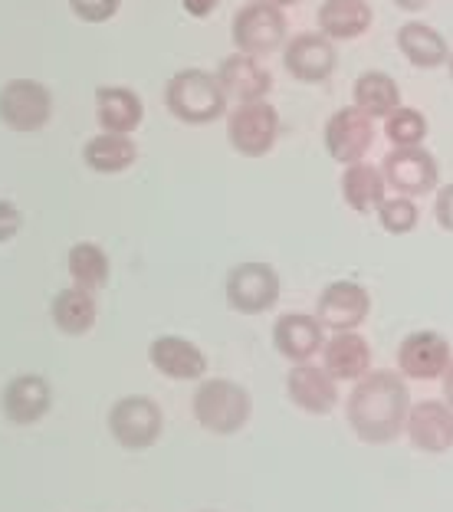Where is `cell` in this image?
<instances>
[{"instance_id": "d590c367", "label": "cell", "mask_w": 453, "mask_h": 512, "mask_svg": "<svg viewBox=\"0 0 453 512\" xmlns=\"http://www.w3.org/2000/svg\"><path fill=\"white\" fill-rule=\"evenodd\" d=\"M444 401L453 407V365L447 368V375H444Z\"/></svg>"}, {"instance_id": "484cf974", "label": "cell", "mask_w": 453, "mask_h": 512, "mask_svg": "<svg viewBox=\"0 0 453 512\" xmlns=\"http://www.w3.org/2000/svg\"><path fill=\"white\" fill-rule=\"evenodd\" d=\"M96 293L92 289H83V286H66L60 293L53 296L50 302V319L53 325L60 329L63 335H86L92 325H96Z\"/></svg>"}, {"instance_id": "d4e9b609", "label": "cell", "mask_w": 453, "mask_h": 512, "mask_svg": "<svg viewBox=\"0 0 453 512\" xmlns=\"http://www.w3.org/2000/svg\"><path fill=\"white\" fill-rule=\"evenodd\" d=\"M352 106H358L365 115H371L375 122L378 119L385 122L394 109L404 106L398 79H394L391 73H385V69H365L352 86Z\"/></svg>"}, {"instance_id": "5b68a950", "label": "cell", "mask_w": 453, "mask_h": 512, "mask_svg": "<svg viewBox=\"0 0 453 512\" xmlns=\"http://www.w3.org/2000/svg\"><path fill=\"white\" fill-rule=\"evenodd\" d=\"M227 142L243 158L270 155L280 142V112L270 99L240 102L227 119Z\"/></svg>"}, {"instance_id": "cb8c5ba5", "label": "cell", "mask_w": 453, "mask_h": 512, "mask_svg": "<svg viewBox=\"0 0 453 512\" xmlns=\"http://www.w3.org/2000/svg\"><path fill=\"white\" fill-rule=\"evenodd\" d=\"M96 115L102 132L132 135L145 119V106L142 96L129 86H102L96 92Z\"/></svg>"}, {"instance_id": "74e56055", "label": "cell", "mask_w": 453, "mask_h": 512, "mask_svg": "<svg viewBox=\"0 0 453 512\" xmlns=\"http://www.w3.org/2000/svg\"><path fill=\"white\" fill-rule=\"evenodd\" d=\"M447 73H450V79H453V53H450V63H447Z\"/></svg>"}, {"instance_id": "6da1fadb", "label": "cell", "mask_w": 453, "mask_h": 512, "mask_svg": "<svg viewBox=\"0 0 453 512\" xmlns=\"http://www.w3.org/2000/svg\"><path fill=\"white\" fill-rule=\"evenodd\" d=\"M411 391L401 381L398 371H368L348 394L345 417L352 424L355 437L365 444H391L408 427Z\"/></svg>"}, {"instance_id": "44dd1931", "label": "cell", "mask_w": 453, "mask_h": 512, "mask_svg": "<svg viewBox=\"0 0 453 512\" xmlns=\"http://www.w3.org/2000/svg\"><path fill=\"white\" fill-rule=\"evenodd\" d=\"M339 191H342V201L352 207L355 214H378V207L388 201V181H385V171L375 168L371 161H355V165H345L342 168V178H339Z\"/></svg>"}, {"instance_id": "d6986e66", "label": "cell", "mask_w": 453, "mask_h": 512, "mask_svg": "<svg viewBox=\"0 0 453 512\" xmlns=\"http://www.w3.org/2000/svg\"><path fill=\"white\" fill-rule=\"evenodd\" d=\"M322 329L325 325L316 316H306V312H286V316H280L273 325V345H276V352L289 358L293 365L312 362V358L325 348Z\"/></svg>"}, {"instance_id": "ffe728a7", "label": "cell", "mask_w": 453, "mask_h": 512, "mask_svg": "<svg viewBox=\"0 0 453 512\" xmlns=\"http://www.w3.org/2000/svg\"><path fill=\"white\" fill-rule=\"evenodd\" d=\"M394 43L404 53L414 69H440L450 63V43L440 30H434L431 23L424 20H408L401 23L398 33H394Z\"/></svg>"}, {"instance_id": "52a82bcc", "label": "cell", "mask_w": 453, "mask_h": 512, "mask_svg": "<svg viewBox=\"0 0 453 512\" xmlns=\"http://www.w3.org/2000/svg\"><path fill=\"white\" fill-rule=\"evenodd\" d=\"M322 145L329 151V158L339 161L342 168L355 165V161H365L371 145H375V119L365 115L358 106L335 109L322 128Z\"/></svg>"}, {"instance_id": "83f0119b", "label": "cell", "mask_w": 453, "mask_h": 512, "mask_svg": "<svg viewBox=\"0 0 453 512\" xmlns=\"http://www.w3.org/2000/svg\"><path fill=\"white\" fill-rule=\"evenodd\" d=\"M66 270L69 276H73V283L76 286H83V289H102L109 283V273H112V260H109V253L99 247V243H76L73 250H69L66 256Z\"/></svg>"}, {"instance_id": "9c48e42d", "label": "cell", "mask_w": 453, "mask_h": 512, "mask_svg": "<svg viewBox=\"0 0 453 512\" xmlns=\"http://www.w3.org/2000/svg\"><path fill=\"white\" fill-rule=\"evenodd\" d=\"M335 66H339V53L335 43L325 33H296L283 46V69L302 86H322L329 83Z\"/></svg>"}, {"instance_id": "836d02e7", "label": "cell", "mask_w": 453, "mask_h": 512, "mask_svg": "<svg viewBox=\"0 0 453 512\" xmlns=\"http://www.w3.org/2000/svg\"><path fill=\"white\" fill-rule=\"evenodd\" d=\"M220 7V0H181V10L194 20H207Z\"/></svg>"}, {"instance_id": "8d00e7d4", "label": "cell", "mask_w": 453, "mask_h": 512, "mask_svg": "<svg viewBox=\"0 0 453 512\" xmlns=\"http://www.w3.org/2000/svg\"><path fill=\"white\" fill-rule=\"evenodd\" d=\"M276 7H293V4H299V0H273Z\"/></svg>"}, {"instance_id": "4fadbf2b", "label": "cell", "mask_w": 453, "mask_h": 512, "mask_svg": "<svg viewBox=\"0 0 453 512\" xmlns=\"http://www.w3.org/2000/svg\"><path fill=\"white\" fill-rule=\"evenodd\" d=\"M450 365H453V352L447 335H440L434 329H417L411 335H404L398 345V368L411 381L444 378Z\"/></svg>"}, {"instance_id": "e575fe53", "label": "cell", "mask_w": 453, "mask_h": 512, "mask_svg": "<svg viewBox=\"0 0 453 512\" xmlns=\"http://www.w3.org/2000/svg\"><path fill=\"white\" fill-rule=\"evenodd\" d=\"M394 7L404 10V14H421V10H427L434 4V0H391Z\"/></svg>"}, {"instance_id": "ba28073f", "label": "cell", "mask_w": 453, "mask_h": 512, "mask_svg": "<svg viewBox=\"0 0 453 512\" xmlns=\"http://www.w3.org/2000/svg\"><path fill=\"white\" fill-rule=\"evenodd\" d=\"M227 302L230 309L243 312V316H260V312H270L276 302H280V273L273 270L270 263H240L227 273Z\"/></svg>"}, {"instance_id": "e0dca14e", "label": "cell", "mask_w": 453, "mask_h": 512, "mask_svg": "<svg viewBox=\"0 0 453 512\" xmlns=\"http://www.w3.org/2000/svg\"><path fill=\"white\" fill-rule=\"evenodd\" d=\"M404 430L421 453H447L453 447V407L447 401H417Z\"/></svg>"}, {"instance_id": "f546056e", "label": "cell", "mask_w": 453, "mask_h": 512, "mask_svg": "<svg viewBox=\"0 0 453 512\" xmlns=\"http://www.w3.org/2000/svg\"><path fill=\"white\" fill-rule=\"evenodd\" d=\"M378 224H381V230H385V234H391V237L414 234L417 224H421V207L414 204V197L391 194L388 201L378 207Z\"/></svg>"}, {"instance_id": "5bb4252c", "label": "cell", "mask_w": 453, "mask_h": 512, "mask_svg": "<svg viewBox=\"0 0 453 512\" xmlns=\"http://www.w3.org/2000/svg\"><path fill=\"white\" fill-rule=\"evenodd\" d=\"M220 89H224L227 102H260L270 99L273 92V73L260 63V56L234 53L217 66Z\"/></svg>"}, {"instance_id": "4316f807", "label": "cell", "mask_w": 453, "mask_h": 512, "mask_svg": "<svg viewBox=\"0 0 453 512\" xmlns=\"http://www.w3.org/2000/svg\"><path fill=\"white\" fill-rule=\"evenodd\" d=\"M138 161V145L132 135L99 132L83 145V165L96 174H122Z\"/></svg>"}, {"instance_id": "3957f363", "label": "cell", "mask_w": 453, "mask_h": 512, "mask_svg": "<svg viewBox=\"0 0 453 512\" xmlns=\"http://www.w3.org/2000/svg\"><path fill=\"white\" fill-rule=\"evenodd\" d=\"M191 411H194V421L204 430L230 437L247 427L253 401L243 384L230 381V378H207L197 384V391L191 398Z\"/></svg>"}, {"instance_id": "7a4b0ae2", "label": "cell", "mask_w": 453, "mask_h": 512, "mask_svg": "<svg viewBox=\"0 0 453 512\" xmlns=\"http://www.w3.org/2000/svg\"><path fill=\"white\" fill-rule=\"evenodd\" d=\"M165 109L184 125H211L227 112V96L217 73L207 69H178L165 86Z\"/></svg>"}, {"instance_id": "7c38bea8", "label": "cell", "mask_w": 453, "mask_h": 512, "mask_svg": "<svg viewBox=\"0 0 453 512\" xmlns=\"http://www.w3.org/2000/svg\"><path fill=\"white\" fill-rule=\"evenodd\" d=\"M371 312V293L355 279H335L316 299V319L332 332H355Z\"/></svg>"}, {"instance_id": "ac0fdd59", "label": "cell", "mask_w": 453, "mask_h": 512, "mask_svg": "<svg viewBox=\"0 0 453 512\" xmlns=\"http://www.w3.org/2000/svg\"><path fill=\"white\" fill-rule=\"evenodd\" d=\"M148 358L158 375L171 381H201L207 371V355L184 335H158L148 348Z\"/></svg>"}, {"instance_id": "d6a6232c", "label": "cell", "mask_w": 453, "mask_h": 512, "mask_svg": "<svg viewBox=\"0 0 453 512\" xmlns=\"http://www.w3.org/2000/svg\"><path fill=\"white\" fill-rule=\"evenodd\" d=\"M23 227V214L14 201H7V197H0V243H10Z\"/></svg>"}, {"instance_id": "f1b7e54d", "label": "cell", "mask_w": 453, "mask_h": 512, "mask_svg": "<svg viewBox=\"0 0 453 512\" xmlns=\"http://www.w3.org/2000/svg\"><path fill=\"white\" fill-rule=\"evenodd\" d=\"M427 132H431V125H427L424 112H417L411 106L394 109L385 119V135H388V142L394 148H417V145H424Z\"/></svg>"}, {"instance_id": "8fae6325", "label": "cell", "mask_w": 453, "mask_h": 512, "mask_svg": "<svg viewBox=\"0 0 453 512\" xmlns=\"http://www.w3.org/2000/svg\"><path fill=\"white\" fill-rule=\"evenodd\" d=\"M165 414L151 398H122L109 411V434L125 450H145L161 437Z\"/></svg>"}, {"instance_id": "9a60e30c", "label": "cell", "mask_w": 453, "mask_h": 512, "mask_svg": "<svg viewBox=\"0 0 453 512\" xmlns=\"http://www.w3.org/2000/svg\"><path fill=\"white\" fill-rule=\"evenodd\" d=\"M0 407H4V417L17 427H30L43 421L53 407V384L43 375H17L4 384V394H0Z\"/></svg>"}, {"instance_id": "4dcf8cb0", "label": "cell", "mask_w": 453, "mask_h": 512, "mask_svg": "<svg viewBox=\"0 0 453 512\" xmlns=\"http://www.w3.org/2000/svg\"><path fill=\"white\" fill-rule=\"evenodd\" d=\"M122 0H69V10L83 23H106L119 14Z\"/></svg>"}, {"instance_id": "1f68e13d", "label": "cell", "mask_w": 453, "mask_h": 512, "mask_svg": "<svg viewBox=\"0 0 453 512\" xmlns=\"http://www.w3.org/2000/svg\"><path fill=\"white\" fill-rule=\"evenodd\" d=\"M434 220L440 230L453 234V181L450 184H440L434 191Z\"/></svg>"}, {"instance_id": "603a6c76", "label": "cell", "mask_w": 453, "mask_h": 512, "mask_svg": "<svg viewBox=\"0 0 453 512\" xmlns=\"http://www.w3.org/2000/svg\"><path fill=\"white\" fill-rule=\"evenodd\" d=\"M322 365L335 381H362L371 371V345L365 335L335 332L322 348Z\"/></svg>"}, {"instance_id": "2e32d148", "label": "cell", "mask_w": 453, "mask_h": 512, "mask_svg": "<svg viewBox=\"0 0 453 512\" xmlns=\"http://www.w3.org/2000/svg\"><path fill=\"white\" fill-rule=\"evenodd\" d=\"M286 394L306 414H329L339 404V381L329 375L325 365L296 362L286 375Z\"/></svg>"}, {"instance_id": "7402d4cb", "label": "cell", "mask_w": 453, "mask_h": 512, "mask_svg": "<svg viewBox=\"0 0 453 512\" xmlns=\"http://www.w3.org/2000/svg\"><path fill=\"white\" fill-rule=\"evenodd\" d=\"M316 23L319 33H325L332 43L362 40L375 23V10L368 0H322Z\"/></svg>"}, {"instance_id": "8992f818", "label": "cell", "mask_w": 453, "mask_h": 512, "mask_svg": "<svg viewBox=\"0 0 453 512\" xmlns=\"http://www.w3.org/2000/svg\"><path fill=\"white\" fill-rule=\"evenodd\" d=\"M53 119V92L37 79H10L0 86V122L10 132H40Z\"/></svg>"}, {"instance_id": "277c9868", "label": "cell", "mask_w": 453, "mask_h": 512, "mask_svg": "<svg viewBox=\"0 0 453 512\" xmlns=\"http://www.w3.org/2000/svg\"><path fill=\"white\" fill-rule=\"evenodd\" d=\"M230 40H234L237 53L250 56H270L283 50L289 40V20L283 7H276L273 0H250V4H243L234 20H230Z\"/></svg>"}, {"instance_id": "30bf717a", "label": "cell", "mask_w": 453, "mask_h": 512, "mask_svg": "<svg viewBox=\"0 0 453 512\" xmlns=\"http://www.w3.org/2000/svg\"><path fill=\"white\" fill-rule=\"evenodd\" d=\"M381 171H385L388 188L404 197H424L440 188V165L424 145L391 148L381 161Z\"/></svg>"}]
</instances>
